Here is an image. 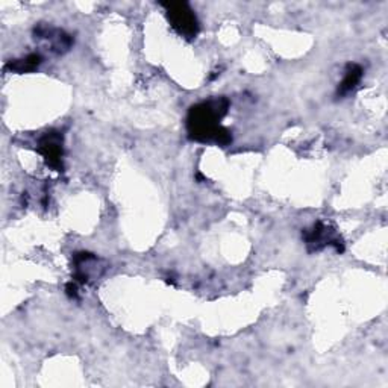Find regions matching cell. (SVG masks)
Segmentation results:
<instances>
[{
	"label": "cell",
	"instance_id": "3957f363",
	"mask_svg": "<svg viewBox=\"0 0 388 388\" xmlns=\"http://www.w3.org/2000/svg\"><path fill=\"white\" fill-rule=\"evenodd\" d=\"M39 152L44 156L47 166L58 171L63 170V137L58 132H47L39 143Z\"/></svg>",
	"mask_w": 388,
	"mask_h": 388
},
{
	"label": "cell",
	"instance_id": "277c9868",
	"mask_svg": "<svg viewBox=\"0 0 388 388\" xmlns=\"http://www.w3.org/2000/svg\"><path fill=\"white\" fill-rule=\"evenodd\" d=\"M363 78V69L358 64H349L346 69V74L343 78L341 84L338 85V96H346L347 93L352 91V89L360 84V80Z\"/></svg>",
	"mask_w": 388,
	"mask_h": 388
},
{
	"label": "cell",
	"instance_id": "7a4b0ae2",
	"mask_svg": "<svg viewBox=\"0 0 388 388\" xmlns=\"http://www.w3.org/2000/svg\"><path fill=\"white\" fill-rule=\"evenodd\" d=\"M167 11V19L170 25L173 26L176 31L182 36L188 40L196 39L199 32V21L194 16L193 10L188 3L185 2H170L164 3Z\"/></svg>",
	"mask_w": 388,
	"mask_h": 388
},
{
	"label": "cell",
	"instance_id": "8992f818",
	"mask_svg": "<svg viewBox=\"0 0 388 388\" xmlns=\"http://www.w3.org/2000/svg\"><path fill=\"white\" fill-rule=\"evenodd\" d=\"M67 294L72 296V297H76L78 296L76 283H69V285H67Z\"/></svg>",
	"mask_w": 388,
	"mask_h": 388
},
{
	"label": "cell",
	"instance_id": "6da1fadb",
	"mask_svg": "<svg viewBox=\"0 0 388 388\" xmlns=\"http://www.w3.org/2000/svg\"><path fill=\"white\" fill-rule=\"evenodd\" d=\"M229 102L225 97L202 102L193 107L188 114V132L193 140L204 143L225 146L230 140L229 132L220 126V120L228 113Z\"/></svg>",
	"mask_w": 388,
	"mask_h": 388
},
{
	"label": "cell",
	"instance_id": "5b68a950",
	"mask_svg": "<svg viewBox=\"0 0 388 388\" xmlns=\"http://www.w3.org/2000/svg\"><path fill=\"white\" fill-rule=\"evenodd\" d=\"M41 61H43V59H41L40 55L32 54V55L26 56L25 59H19V61H16V63H11L10 69L14 70V72H19V73L32 72L41 64Z\"/></svg>",
	"mask_w": 388,
	"mask_h": 388
}]
</instances>
